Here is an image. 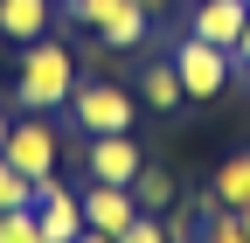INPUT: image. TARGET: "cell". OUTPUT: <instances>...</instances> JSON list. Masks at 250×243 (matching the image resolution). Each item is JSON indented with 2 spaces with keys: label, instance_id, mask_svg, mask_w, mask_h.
Listing matches in <instances>:
<instances>
[{
  "label": "cell",
  "instance_id": "6da1fadb",
  "mask_svg": "<svg viewBox=\"0 0 250 243\" xmlns=\"http://www.w3.org/2000/svg\"><path fill=\"white\" fill-rule=\"evenodd\" d=\"M70 90H77V63H70V49L62 42H28L21 49V77H14V98L28 111H56V104H70Z\"/></svg>",
  "mask_w": 250,
  "mask_h": 243
},
{
  "label": "cell",
  "instance_id": "7a4b0ae2",
  "mask_svg": "<svg viewBox=\"0 0 250 243\" xmlns=\"http://www.w3.org/2000/svg\"><path fill=\"white\" fill-rule=\"evenodd\" d=\"M70 118H77L83 139H98V132H132L139 98H132V90H118L111 77H90V83L70 90Z\"/></svg>",
  "mask_w": 250,
  "mask_h": 243
},
{
  "label": "cell",
  "instance_id": "3957f363",
  "mask_svg": "<svg viewBox=\"0 0 250 243\" xmlns=\"http://www.w3.org/2000/svg\"><path fill=\"white\" fill-rule=\"evenodd\" d=\"M174 70H181V90L188 98H223L229 90V70H236V56L229 49H215V42H202V35H188L181 49H174Z\"/></svg>",
  "mask_w": 250,
  "mask_h": 243
},
{
  "label": "cell",
  "instance_id": "277c9868",
  "mask_svg": "<svg viewBox=\"0 0 250 243\" xmlns=\"http://www.w3.org/2000/svg\"><path fill=\"white\" fill-rule=\"evenodd\" d=\"M70 14H77L98 42H111V49H132V42L146 35V21H153L139 0H70Z\"/></svg>",
  "mask_w": 250,
  "mask_h": 243
},
{
  "label": "cell",
  "instance_id": "5b68a950",
  "mask_svg": "<svg viewBox=\"0 0 250 243\" xmlns=\"http://www.w3.org/2000/svg\"><path fill=\"white\" fill-rule=\"evenodd\" d=\"M35 216H42V243H77L83 236V195H70L62 181H35Z\"/></svg>",
  "mask_w": 250,
  "mask_h": 243
},
{
  "label": "cell",
  "instance_id": "8992f818",
  "mask_svg": "<svg viewBox=\"0 0 250 243\" xmlns=\"http://www.w3.org/2000/svg\"><path fill=\"white\" fill-rule=\"evenodd\" d=\"M0 153H7L28 181H49V174H56V132H49V118H42V111L21 118V125L7 132V146H0Z\"/></svg>",
  "mask_w": 250,
  "mask_h": 243
},
{
  "label": "cell",
  "instance_id": "52a82bcc",
  "mask_svg": "<svg viewBox=\"0 0 250 243\" xmlns=\"http://www.w3.org/2000/svg\"><path fill=\"white\" fill-rule=\"evenodd\" d=\"M83 160H90V181H118V188H132V174L146 167V153L132 146V132H98Z\"/></svg>",
  "mask_w": 250,
  "mask_h": 243
},
{
  "label": "cell",
  "instance_id": "ba28073f",
  "mask_svg": "<svg viewBox=\"0 0 250 243\" xmlns=\"http://www.w3.org/2000/svg\"><path fill=\"white\" fill-rule=\"evenodd\" d=\"M132 216H139L132 188H118V181H90V188H83V223H90V229L125 236V223H132Z\"/></svg>",
  "mask_w": 250,
  "mask_h": 243
},
{
  "label": "cell",
  "instance_id": "9c48e42d",
  "mask_svg": "<svg viewBox=\"0 0 250 243\" xmlns=\"http://www.w3.org/2000/svg\"><path fill=\"white\" fill-rule=\"evenodd\" d=\"M243 21H250L243 0H195V21H188V35H202V42H215V49H229V56H236Z\"/></svg>",
  "mask_w": 250,
  "mask_h": 243
},
{
  "label": "cell",
  "instance_id": "30bf717a",
  "mask_svg": "<svg viewBox=\"0 0 250 243\" xmlns=\"http://www.w3.org/2000/svg\"><path fill=\"white\" fill-rule=\"evenodd\" d=\"M202 208H250V146H243V153H229L223 167L208 174Z\"/></svg>",
  "mask_w": 250,
  "mask_h": 243
},
{
  "label": "cell",
  "instance_id": "8fae6325",
  "mask_svg": "<svg viewBox=\"0 0 250 243\" xmlns=\"http://www.w3.org/2000/svg\"><path fill=\"white\" fill-rule=\"evenodd\" d=\"M49 21H56V0H0V35H14L21 49L42 42Z\"/></svg>",
  "mask_w": 250,
  "mask_h": 243
},
{
  "label": "cell",
  "instance_id": "7c38bea8",
  "mask_svg": "<svg viewBox=\"0 0 250 243\" xmlns=\"http://www.w3.org/2000/svg\"><path fill=\"white\" fill-rule=\"evenodd\" d=\"M139 90H146V104H153V111H181V104H188V90H181V70H174V56H167V63H146Z\"/></svg>",
  "mask_w": 250,
  "mask_h": 243
},
{
  "label": "cell",
  "instance_id": "4fadbf2b",
  "mask_svg": "<svg viewBox=\"0 0 250 243\" xmlns=\"http://www.w3.org/2000/svg\"><path fill=\"white\" fill-rule=\"evenodd\" d=\"M132 202L146 208V216H167V208H174V174H167V167H153V160H146V167L132 174Z\"/></svg>",
  "mask_w": 250,
  "mask_h": 243
},
{
  "label": "cell",
  "instance_id": "5bb4252c",
  "mask_svg": "<svg viewBox=\"0 0 250 243\" xmlns=\"http://www.w3.org/2000/svg\"><path fill=\"white\" fill-rule=\"evenodd\" d=\"M195 243H250V223H243V208H208Z\"/></svg>",
  "mask_w": 250,
  "mask_h": 243
},
{
  "label": "cell",
  "instance_id": "9a60e30c",
  "mask_svg": "<svg viewBox=\"0 0 250 243\" xmlns=\"http://www.w3.org/2000/svg\"><path fill=\"white\" fill-rule=\"evenodd\" d=\"M0 208H35V181L0 153Z\"/></svg>",
  "mask_w": 250,
  "mask_h": 243
},
{
  "label": "cell",
  "instance_id": "2e32d148",
  "mask_svg": "<svg viewBox=\"0 0 250 243\" xmlns=\"http://www.w3.org/2000/svg\"><path fill=\"white\" fill-rule=\"evenodd\" d=\"M0 243H42V216L35 208H0Z\"/></svg>",
  "mask_w": 250,
  "mask_h": 243
},
{
  "label": "cell",
  "instance_id": "e0dca14e",
  "mask_svg": "<svg viewBox=\"0 0 250 243\" xmlns=\"http://www.w3.org/2000/svg\"><path fill=\"white\" fill-rule=\"evenodd\" d=\"M202 216H208V208H167V216H160L167 223V243H195L202 236Z\"/></svg>",
  "mask_w": 250,
  "mask_h": 243
},
{
  "label": "cell",
  "instance_id": "ac0fdd59",
  "mask_svg": "<svg viewBox=\"0 0 250 243\" xmlns=\"http://www.w3.org/2000/svg\"><path fill=\"white\" fill-rule=\"evenodd\" d=\"M118 243H167V223H160V216H146V208H139V216L125 223V236H118Z\"/></svg>",
  "mask_w": 250,
  "mask_h": 243
},
{
  "label": "cell",
  "instance_id": "d6986e66",
  "mask_svg": "<svg viewBox=\"0 0 250 243\" xmlns=\"http://www.w3.org/2000/svg\"><path fill=\"white\" fill-rule=\"evenodd\" d=\"M236 63L250 70V21H243V35H236Z\"/></svg>",
  "mask_w": 250,
  "mask_h": 243
},
{
  "label": "cell",
  "instance_id": "ffe728a7",
  "mask_svg": "<svg viewBox=\"0 0 250 243\" xmlns=\"http://www.w3.org/2000/svg\"><path fill=\"white\" fill-rule=\"evenodd\" d=\"M77 243H118V236H104V229H90V223H83V236H77Z\"/></svg>",
  "mask_w": 250,
  "mask_h": 243
},
{
  "label": "cell",
  "instance_id": "44dd1931",
  "mask_svg": "<svg viewBox=\"0 0 250 243\" xmlns=\"http://www.w3.org/2000/svg\"><path fill=\"white\" fill-rule=\"evenodd\" d=\"M7 132H14V118H7V111H0V146H7Z\"/></svg>",
  "mask_w": 250,
  "mask_h": 243
},
{
  "label": "cell",
  "instance_id": "7402d4cb",
  "mask_svg": "<svg viewBox=\"0 0 250 243\" xmlns=\"http://www.w3.org/2000/svg\"><path fill=\"white\" fill-rule=\"evenodd\" d=\"M139 7H146V14H160V7H167V0H139Z\"/></svg>",
  "mask_w": 250,
  "mask_h": 243
},
{
  "label": "cell",
  "instance_id": "603a6c76",
  "mask_svg": "<svg viewBox=\"0 0 250 243\" xmlns=\"http://www.w3.org/2000/svg\"><path fill=\"white\" fill-rule=\"evenodd\" d=\"M56 7H70V0H56Z\"/></svg>",
  "mask_w": 250,
  "mask_h": 243
},
{
  "label": "cell",
  "instance_id": "cb8c5ba5",
  "mask_svg": "<svg viewBox=\"0 0 250 243\" xmlns=\"http://www.w3.org/2000/svg\"><path fill=\"white\" fill-rule=\"evenodd\" d=\"M243 223H250V208H243Z\"/></svg>",
  "mask_w": 250,
  "mask_h": 243
},
{
  "label": "cell",
  "instance_id": "d4e9b609",
  "mask_svg": "<svg viewBox=\"0 0 250 243\" xmlns=\"http://www.w3.org/2000/svg\"><path fill=\"white\" fill-rule=\"evenodd\" d=\"M243 7H250V0H243Z\"/></svg>",
  "mask_w": 250,
  "mask_h": 243
}]
</instances>
